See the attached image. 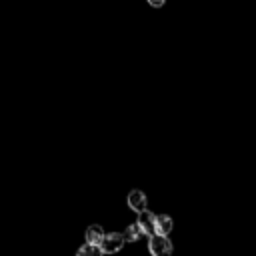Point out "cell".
I'll list each match as a JSON object with an SVG mask.
<instances>
[{
  "instance_id": "cell-1",
  "label": "cell",
  "mask_w": 256,
  "mask_h": 256,
  "mask_svg": "<svg viewBox=\"0 0 256 256\" xmlns=\"http://www.w3.org/2000/svg\"><path fill=\"white\" fill-rule=\"evenodd\" d=\"M150 254L152 256H170L172 254V242L168 240V236H152L148 242Z\"/></svg>"
},
{
  "instance_id": "cell-2",
  "label": "cell",
  "mask_w": 256,
  "mask_h": 256,
  "mask_svg": "<svg viewBox=\"0 0 256 256\" xmlns=\"http://www.w3.org/2000/svg\"><path fill=\"white\" fill-rule=\"evenodd\" d=\"M136 224L140 226V230H142V234H144V236H148V238L156 236V214H152L150 210L140 212V214H138Z\"/></svg>"
},
{
  "instance_id": "cell-9",
  "label": "cell",
  "mask_w": 256,
  "mask_h": 256,
  "mask_svg": "<svg viewBox=\"0 0 256 256\" xmlns=\"http://www.w3.org/2000/svg\"><path fill=\"white\" fill-rule=\"evenodd\" d=\"M164 2H166V0H148V4H150L152 8H160V6H164Z\"/></svg>"
},
{
  "instance_id": "cell-8",
  "label": "cell",
  "mask_w": 256,
  "mask_h": 256,
  "mask_svg": "<svg viewBox=\"0 0 256 256\" xmlns=\"http://www.w3.org/2000/svg\"><path fill=\"white\" fill-rule=\"evenodd\" d=\"M140 236H144L142 234V230H140V226L134 222V224H130L128 228H126V234H124V240L126 242H136V240H140Z\"/></svg>"
},
{
  "instance_id": "cell-7",
  "label": "cell",
  "mask_w": 256,
  "mask_h": 256,
  "mask_svg": "<svg viewBox=\"0 0 256 256\" xmlns=\"http://www.w3.org/2000/svg\"><path fill=\"white\" fill-rule=\"evenodd\" d=\"M102 254H104L102 248L100 246H94V244H84L76 252V256H102Z\"/></svg>"
},
{
  "instance_id": "cell-4",
  "label": "cell",
  "mask_w": 256,
  "mask_h": 256,
  "mask_svg": "<svg viewBox=\"0 0 256 256\" xmlns=\"http://www.w3.org/2000/svg\"><path fill=\"white\" fill-rule=\"evenodd\" d=\"M126 202H128V208H132V210L138 212V214L146 210V194H144L142 190H132V192H128Z\"/></svg>"
},
{
  "instance_id": "cell-3",
  "label": "cell",
  "mask_w": 256,
  "mask_h": 256,
  "mask_svg": "<svg viewBox=\"0 0 256 256\" xmlns=\"http://www.w3.org/2000/svg\"><path fill=\"white\" fill-rule=\"evenodd\" d=\"M124 242H126V240H124L122 234H118V232H110V234L104 236L100 248H102L104 254H114V252H118V250L124 246Z\"/></svg>"
},
{
  "instance_id": "cell-6",
  "label": "cell",
  "mask_w": 256,
  "mask_h": 256,
  "mask_svg": "<svg viewBox=\"0 0 256 256\" xmlns=\"http://www.w3.org/2000/svg\"><path fill=\"white\" fill-rule=\"evenodd\" d=\"M172 230V218L168 214H156V236H168Z\"/></svg>"
},
{
  "instance_id": "cell-5",
  "label": "cell",
  "mask_w": 256,
  "mask_h": 256,
  "mask_svg": "<svg viewBox=\"0 0 256 256\" xmlns=\"http://www.w3.org/2000/svg\"><path fill=\"white\" fill-rule=\"evenodd\" d=\"M104 230H102V226L100 224H92V226H88V230H86V244H94V246H100L102 244V240H104Z\"/></svg>"
}]
</instances>
